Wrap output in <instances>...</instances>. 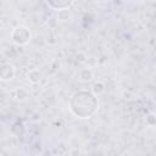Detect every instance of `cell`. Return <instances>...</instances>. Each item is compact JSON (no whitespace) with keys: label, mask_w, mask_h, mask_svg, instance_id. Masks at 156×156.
<instances>
[{"label":"cell","mask_w":156,"mask_h":156,"mask_svg":"<svg viewBox=\"0 0 156 156\" xmlns=\"http://www.w3.org/2000/svg\"><path fill=\"white\" fill-rule=\"evenodd\" d=\"M45 1L49 5V7H51L52 10L60 11V10L69 9L74 0H45Z\"/></svg>","instance_id":"4"},{"label":"cell","mask_w":156,"mask_h":156,"mask_svg":"<svg viewBox=\"0 0 156 156\" xmlns=\"http://www.w3.org/2000/svg\"><path fill=\"white\" fill-rule=\"evenodd\" d=\"M11 39L16 45H26L32 39L30 29L26 26H17L11 32Z\"/></svg>","instance_id":"2"},{"label":"cell","mask_w":156,"mask_h":156,"mask_svg":"<svg viewBox=\"0 0 156 156\" xmlns=\"http://www.w3.org/2000/svg\"><path fill=\"white\" fill-rule=\"evenodd\" d=\"M27 79L30 82V83H33V84H37V83H39L40 80H41V72L39 71V69H30L28 73H27Z\"/></svg>","instance_id":"6"},{"label":"cell","mask_w":156,"mask_h":156,"mask_svg":"<svg viewBox=\"0 0 156 156\" xmlns=\"http://www.w3.org/2000/svg\"><path fill=\"white\" fill-rule=\"evenodd\" d=\"M94 78V72L90 68H82L79 71V79L83 82H89Z\"/></svg>","instance_id":"8"},{"label":"cell","mask_w":156,"mask_h":156,"mask_svg":"<svg viewBox=\"0 0 156 156\" xmlns=\"http://www.w3.org/2000/svg\"><path fill=\"white\" fill-rule=\"evenodd\" d=\"M15 73H16V69H15V67H13L10 62H5V61L1 62L0 79H1L2 82H9V80L13 79Z\"/></svg>","instance_id":"3"},{"label":"cell","mask_w":156,"mask_h":156,"mask_svg":"<svg viewBox=\"0 0 156 156\" xmlns=\"http://www.w3.org/2000/svg\"><path fill=\"white\" fill-rule=\"evenodd\" d=\"M10 130L12 134L17 135V136H21L24 134V126L21 121H16L11 127H10Z\"/></svg>","instance_id":"7"},{"label":"cell","mask_w":156,"mask_h":156,"mask_svg":"<svg viewBox=\"0 0 156 156\" xmlns=\"http://www.w3.org/2000/svg\"><path fill=\"white\" fill-rule=\"evenodd\" d=\"M11 96L17 101H24V100H27V98L29 95H28V91L24 88H16L11 91Z\"/></svg>","instance_id":"5"},{"label":"cell","mask_w":156,"mask_h":156,"mask_svg":"<svg viewBox=\"0 0 156 156\" xmlns=\"http://www.w3.org/2000/svg\"><path fill=\"white\" fill-rule=\"evenodd\" d=\"M146 123L149 124V126H154V124H156V117H155V115H149L147 117H146Z\"/></svg>","instance_id":"11"},{"label":"cell","mask_w":156,"mask_h":156,"mask_svg":"<svg viewBox=\"0 0 156 156\" xmlns=\"http://www.w3.org/2000/svg\"><path fill=\"white\" fill-rule=\"evenodd\" d=\"M72 17V13L68 9H65V10H60L57 11V20L58 21H67Z\"/></svg>","instance_id":"9"},{"label":"cell","mask_w":156,"mask_h":156,"mask_svg":"<svg viewBox=\"0 0 156 156\" xmlns=\"http://www.w3.org/2000/svg\"><path fill=\"white\" fill-rule=\"evenodd\" d=\"M91 90H93L96 95H99V94H101V93L105 90V84H104L101 80H98V82H95V83L93 84Z\"/></svg>","instance_id":"10"},{"label":"cell","mask_w":156,"mask_h":156,"mask_svg":"<svg viewBox=\"0 0 156 156\" xmlns=\"http://www.w3.org/2000/svg\"><path fill=\"white\" fill-rule=\"evenodd\" d=\"M68 107L76 117L82 119L90 118L99 110V98L93 90H77L71 95Z\"/></svg>","instance_id":"1"}]
</instances>
